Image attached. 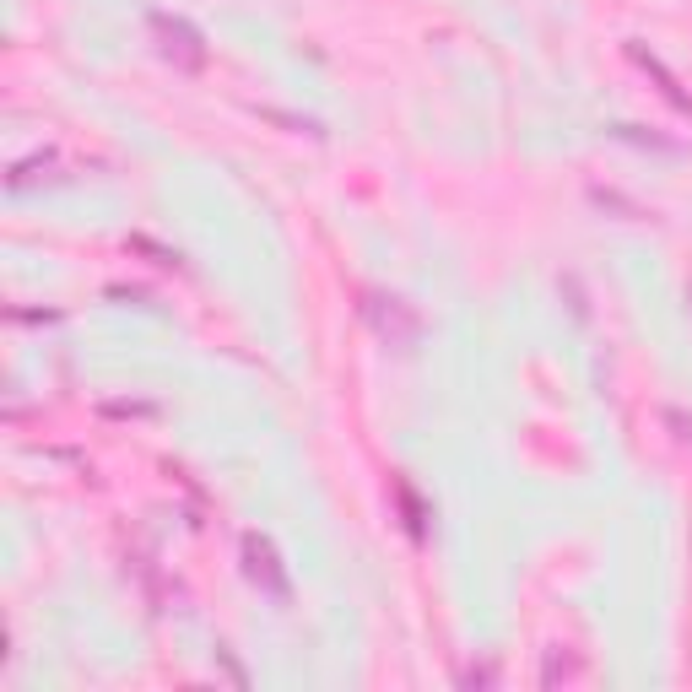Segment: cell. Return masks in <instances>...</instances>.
<instances>
[{"label":"cell","instance_id":"obj_1","mask_svg":"<svg viewBox=\"0 0 692 692\" xmlns=\"http://www.w3.org/2000/svg\"><path fill=\"white\" fill-rule=\"evenodd\" d=\"M152 28H157V33L168 38V44H163L168 55H184V65H201V60H206L201 49H195V33H190V28H179V22H168V17H157Z\"/></svg>","mask_w":692,"mask_h":692}]
</instances>
